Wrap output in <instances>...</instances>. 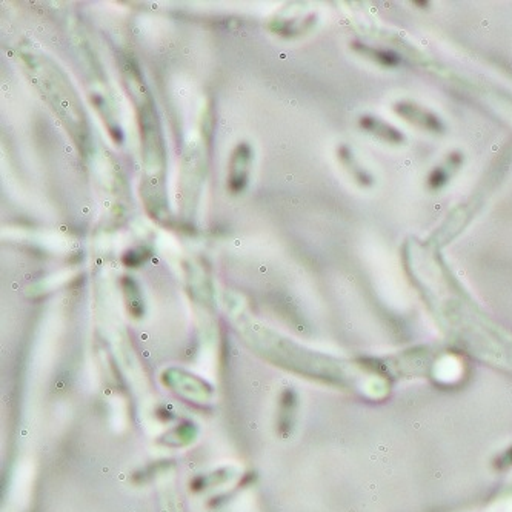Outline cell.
<instances>
[{
	"mask_svg": "<svg viewBox=\"0 0 512 512\" xmlns=\"http://www.w3.org/2000/svg\"><path fill=\"white\" fill-rule=\"evenodd\" d=\"M250 148L247 145L237 148L236 154H234L233 163H237V167L231 170V190L240 191L245 187L247 183V170L248 160H250Z\"/></svg>",
	"mask_w": 512,
	"mask_h": 512,
	"instance_id": "6da1fadb",
	"label": "cell"
}]
</instances>
